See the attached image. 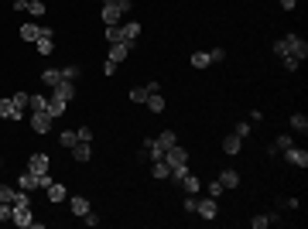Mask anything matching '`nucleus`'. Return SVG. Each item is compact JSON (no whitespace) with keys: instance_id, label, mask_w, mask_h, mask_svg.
I'll use <instances>...</instances> for the list:
<instances>
[{"instance_id":"obj_28","label":"nucleus","mask_w":308,"mask_h":229,"mask_svg":"<svg viewBox=\"0 0 308 229\" xmlns=\"http://www.w3.org/2000/svg\"><path fill=\"white\" fill-rule=\"evenodd\" d=\"M168 171H171V168H168V164H164V158H161V161H154V164H151V174H154L158 182H161V178H168Z\"/></svg>"},{"instance_id":"obj_39","label":"nucleus","mask_w":308,"mask_h":229,"mask_svg":"<svg viewBox=\"0 0 308 229\" xmlns=\"http://www.w3.org/2000/svg\"><path fill=\"white\" fill-rule=\"evenodd\" d=\"M281 65H285V72H295L298 65H301V62H298L295 55H285V58H281Z\"/></svg>"},{"instance_id":"obj_21","label":"nucleus","mask_w":308,"mask_h":229,"mask_svg":"<svg viewBox=\"0 0 308 229\" xmlns=\"http://www.w3.org/2000/svg\"><path fill=\"white\" fill-rule=\"evenodd\" d=\"M178 185H182V192H188V195H195L199 188H202V185H199V178H195V174H188V171H185V178Z\"/></svg>"},{"instance_id":"obj_8","label":"nucleus","mask_w":308,"mask_h":229,"mask_svg":"<svg viewBox=\"0 0 308 229\" xmlns=\"http://www.w3.org/2000/svg\"><path fill=\"white\" fill-rule=\"evenodd\" d=\"M285 158L291 161V164H298V168H308V150H298L295 144H291V147L285 150Z\"/></svg>"},{"instance_id":"obj_4","label":"nucleus","mask_w":308,"mask_h":229,"mask_svg":"<svg viewBox=\"0 0 308 229\" xmlns=\"http://www.w3.org/2000/svg\"><path fill=\"white\" fill-rule=\"evenodd\" d=\"M65 113H68V99H62V96L52 92V96H48V116L58 120V116H65Z\"/></svg>"},{"instance_id":"obj_22","label":"nucleus","mask_w":308,"mask_h":229,"mask_svg":"<svg viewBox=\"0 0 308 229\" xmlns=\"http://www.w3.org/2000/svg\"><path fill=\"white\" fill-rule=\"evenodd\" d=\"M209 65H212L209 52H192V69H209Z\"/></svg>"},{"instance_id":"obj_6","label":"nucleus","mask_w":308,"mask_h":229,"mask_svg":"<svg viewBox=\"0 0 308 229\" xmlns=\"http://www.w3.org/2000/svg\"><path fill=\"white\" fill-rule=\"evenodd\" d=\"M0 120H24V113L14 106V99H0Z\"/></svg>"},{"instance_id":"obj_41","label":"nucleus","mask_w":308,"mask_h":229,"mask_svg":"<svg viewBox=\"0 0 308 229\" xmlns=\"http://www.w3.org/2000/svg\"><path fill=\"white\" fill-rule=\"evenodd\" d=\"M28 11H31L34 17H41V14H45V4H41V0H28Z\"/></svg>"},{"instance_id":"obj_34","label":"nucleus","mask_w":308,"mask_h":229,"mask_svg":"<svg viewBox=\"0 0 308 229\" xmlns=\"http://www.w3.org/2000/svg\"><path fill=\"white\" fill-rule=\"evenodd\" d=\"M291 126L305 134V130H308V116H305V113H295V116H291Z\"/></svg>"},{"instance_id":"obj_12","label":"nucleus","mask_w":308,"mask_h":229,"mask_svg":"<svg viewBox=\"0 0 308 229\" xmlns=\"http://www.w3.org/2000/svg\"><path fill=\"white\" fill-rule=\"evenodd\" d=\"M154 144H158V147H161V154H164L168 147H175V144H178V137H175V130H161L158 137H154Z\"/></svg>"},{"instance_id":"obj_35","label":"nucleus","mask_w":308,"mask_h":229,"mask_svg":"<svg viewBox=\"0 0 308 229\" xmlns=\"http://www.w3.org/2000/svg\"><path fill=\"white\" fill-rule=\"evenodd\" d=\"M0 222H14V206L0 202Z\"/></svg>"},{"instance_id":"obj_20","label":"nucleus","mask_w":308,"mask_h":229,"mask_svg":"<svg viewBox=\"0 0 308 229\" xmlns=\"http://www.w3.org/2000/svg\"><path fill=\"white\" fill-rule=\"evenodd\" d=\"M219 185H223V188H236V185H240V174L233 171V168H226V171L219 174Z\"/></svg>"},{"instance_id":"obj_3","label":"nucleus","mask_w":308,"mask_h":229,"mask_svg":"<svg viewBox=\"0 0 308 229\" xmlns=\"http://www.w3.org/2000/svg\"><path fill=\"white\" fill-rule=\"evenodd\" d=\"M195 216L216 219V198H212V195H205V198H195Z\"/></svg>"},{"instance_id":"obj_44","label":"nucleus","mask_w":308,"mask_h":229,"mask_svg":"<svg viewBox=\"0 0 308 229\" xmlns=\"http://www.w3.org/2000/svg\"><path fill=\"white\" fill-rule=\"evenodd\" d=\"M205 192H209V195H212V198H219V195H223V192H226V188H223V185H219V178H216V182H212V185H209V188H205Z\"/></svg>"},{"instance_id":"obj_42","label":"nucleus","mask_w":308,"mask_h":229,"mask_svg":"<svg viewBox=\"0 0 308 229\" xmlns=\"http://www.w3.org/2000/svg\"><path fill=\"white\" fill-rule=\"evenodd\" d=\"M233 134H236V137H250V123H247V120H240Z\"/></svg>"},{"instance_id":"obj_19","label":"nucleus","mask_w":308,"mask_h":229,"mask_svg":"<svg viewBox=\"0 0 308 229\" xmlns=\"http://www.w3.org/2000/svg\"><path fill=\"white\" fill-rule=\"evenodd\" d=\"M17 188H21V192H34V188H38V178H34L31 171H24L21 178H17Z\"/></svg>"},{"instance_id":"obj_50","label":"nucleus","mask_w":308,"mask_h":229,"mask_svg":"<svg viewBox=\"0 0 308 229\" xmlns=\"http://www.w3.org/2000/svg\"><path fill=\"white\" fill-rule=\"evenodd\" d=\"M0 168H4V164H0Z\"/></svg>"},{"instance_id":"obj_26","label":"nucleus","mask_w":308,"mask_h":229,"mask_svg":"<svg viewBox=\"0 0 308 229\" xmlns=\"http://www.w3.org/2000/svg\"><path fill=\"white\" fill-rule=\"evenodd\" d=\"M38 31H41V24H24L21 38H24V41H38Z\"/></svg>"},{"instance_id":"obj_10","label":"nucleus","mask_w":308,"mask_h":229,"mask_svg":"<svg viewBox=\"0 0 308 229\" xmlns=\"http://www.w3.org/2000/svg\"><path fill=\"white\" fill-rule=\"evenodd\" d=\"M52 92H55V96H62V99H68V103H72V99H76V82H58V86H52Z\"/></svg>"},{"instance_id":"obj_45","label":"nucleus","mask_w":308,"mask_h":229,"mask_svg":"<svg viewBox=\"0 0 308 229\" xmlns=\"http://www.w3.org/2000/svg\"><path fill=\"white\" fill-rule=\"evenodd\" d=\"M82 222H86V226H100V216H96V212H92V209H89V212L82 216Z\"/></svg>"},{"instance_id":"obj_40","label":"nucleus","mask_w":308,"mask_h":229,"mask_svg":"<svg viewBox=\"0 0 308 229\" xmlns=\"http://www.w3.org/2000/svg\"><path fill=\"white\" fill-rule=\"evenodd\" d=\"M34 110H48V96H31V113Z\"/></svg>"},{"instance_id":"obj_27","label":"nucleus","mask_w":308,"mask_h":229,"mask_svg":"<svg viewBox=\"0 0 308 229\" xmlns=\"http://www.w3.org/2000/svg\"><path fill=\"white\" fill-rule=\"evenodd\" d=\"M34 219H31V209H24V212H14V226H21V229H28Z\"/></svg>"},{"instance_id":"obj_15","label":"nucleus","mask_w":308,"mask_h":229,"mask_svg":"<svg viewBox=\"0 0 308 229\" xmlns=\"http://www.w3.org/2000/svg\"><path fill=\"white\" fill-rule=\"evenodd\" d=\"M127 55H130V45H127V41H116V45H110V62H116V65H120Z\"/></svg>"},{"instance_id":"obj_43","label":"nucleus","mask_w":308,"mask_h":229,"mask_svg":"<svg viewBox=\"0 0 308 229\" xmlns=\"http://www.w3.org/2000/svg\"><path fill=\"white\" fill-rule=\"evenodd\" d=\"M76 137H79L82 144H89V140H92V130H89V126H79V130H76Z\"/></svg>"},{"instance_id":"obj_30","label":"nucleus","mask_w":308,"mask_h":229,"mask_svg":"<svg viewBox=\"0 0 308 229\" xmlns=\"http://www.w3.org/2000/svg\"><path fill=\"white\" fill-rule=\"evenodd\" d=\"M106 41H110V45L124 41V35H120V24H106Z\"/></svg>"},{"instance_id":"obj_17","label":"nucleus","mask_w":308,"mask_h":229,"mask_svg":"<svg viewBox=\"0 0 308 229\" xmlns=\"http://www.w3.org/2000/svg\"><path fill=\"white\" fill-rule=\"evenodd\" d=\"M124 11L120 7H110V4H103V24H120Z\"/></svg>"},{"instance_id":"obj_14","label":"nucleus","mask_w":308,"mask_h":229,"mask_svg":"<svg viewBox=\"0 0 308 229\" xmlns=\"http://www.w3.org/2000/svg\"><path fill=\"white\" fill-rule=\"evenodd\" d=\"M68 150H72V161H76V164H86V161L92 158L89 144H82V140H79V144H76V147H68Z\"/></svg>"},{"instance_id":"obj_48","label":"nucleus","mask_w":308,"mask_h":229,"mask_svg":"<svg viewBox=\"0 0 308 229\" xmlns=\"http://www.w3.org/2000/svg\"><path fill=\"white\" fill-rule=\"evenodd\" d=\"M295 4H298V0H281V7H285V11H291Z\"/></svg>"},{"instance_id":"obj_9","label":"nucleus","mask_w":308,"mask_h":229,"mask_svg":"<svg viewBox=\"0 0 308 229\" xmlns=\"http://www.w3.org/2000/svg\"><path fill=\"white\" fill-rule=\"evenodd\" d=\"M68 209H72V216H79V219H82V216H86V212H89L92 206H89V198L76 195V198H68Z\"/></svg>"},{"instance_id":"obj_31","label":"nucleus","mask_w":308,"mask_h":229,"mask_svg":"<svg viewBox=\"0 0 308 229\" xmlns=\"http://www.w3.org/2000/svg\"><path fill=\"white\" fill-rule=\"evenodd\" d=\"M11 99H14V106H17L21 113H24V110H28V106H31V96H28V92H14Z\"/></svg>"},{"instance_id":"obj_49","label":"nucleus","mask_w":308,"mask_h":229,"mask_svg":"<svg viewBox=\"0 0 308 229\" xmlns=\"http://www.w3.org/2000/svg\"><path fill=\"white\" fill-rule=\"evenodd\" d=\"M103 4H110V7H116V4H120V0H103Z\"/></svg>"},{"instance_id":"obj_7","label":"nucleus","mask_w":308,"mask_h":229,"mask_svg":"<svg viewBox=\"0 0 308 229\" xmlns=\"http://www.w3.org/2000/svg\"><path fill=\"white\" fill-rule=\"evenodd\" d=\"M45 192H48V202H52V206H58V202H65V198H68L65 185H58V182H52V185L45 188Z\"/></svg>"},{"instance_id":"obj_16","label":"nucleus","mask_w":308,"mask_h":229,"mask_svg":"<svg viewBox=\"0 0 308 229\" xmlns=\"http://www.w3.org/2000/svg\"><path fill=\"white\" fill-rule=\"evenodd\" d=\"M240 147H243V137H236V134H229V137H223V154H240Z\"/></svg>"},{"instance_id":"obj_37","label":"nucleus","mask_w":308,"mask_h":229,"mask_svg":"<svg viewBox=\"0 0 308 229\" xmlns=\"http://www.w3.org/2000/svg\"><path fill=\"white\" fill-rule=\"evenodd\" d=\"M14 195H17V188H7V185H0V202H7V206H11Z\"/></svg>"},{"instance_id":"obj_5","label":"nucleus","mask_w":308,"mask_h":229,"mask_svg":"<svg viewBox=\"0 0 308 229\" xmlns=\"http://www.w3.org/2000/svg\"><path fill=\"white\" fill-rule=\"evenodd\" d=\"M164 164H168V168H171V164H188V150L178 147V144L168 147V150H164Z\"/></svg>"},{"instance_id":"obj_13","label":"nucleus","mask_w":308,"mask_h":229,"mask_svg":"<svg viewBox=\"0 0 308 229\" xmlns=\"http://www.w3.org/2000/svg\"><path fill=\"white\" fill-rule=\"evenodd\" d=\"M28 171H31V174L48 171V154H31V161H28Z\"/></svg>"},{"instance_id":"obj_24","label":"nucleus","mask_w":308,"mask_h":229,"mask_svg":"<svg viewBox=\"0 0 308 229\" xmlns=\"http://www.w3.org/2000/svg\"><path fill=\"white\" fill-rule=\"evenodd\" d=\"M58 144H62V147H76V144H79L76 130H62V134H58Z\"/></svg>"},{"instance_id":"obj_23","label":"nucleus","mask_w":308,"mask_h":229,"mask_svg":"<svg viewBox=\"0 0 308 229\" xmlns=\"http://www.w3.org/2000/svg\"><path fill=\"white\" fill-rule=\"evenodd\" d=\"M291 144H295V140H291V134H281V137H274V144H271V154H274V150H288Z\"/></svg>"},{"instance_id":"obj_29","label":"nucleus","mask_w":308,"mask_h":229,"mask_svg":"<svg viewBox=\"0 0 308 229\" xmlns=\"http://www.w3.org/2000/svg\"><path fill=\"white\" fill-rule=\"evenodd\" d=\"M34 45H38V55H52V48H55V38H38Z\"/></svg>"},{"instance_id":"obj_11","label":"nucleus","mask_w":308,"mask_h":229,"mask_svg":"<svg viewBox=\"0 0 308 229\" xmlns=\"http://www.w3.org/2000/svg\"><path fill=\"white\" fill-rule=\"evenodd\" d=\"M120 35H124V41H127V45H134L137 38H140V24H137V21L120 24Z\"/></svg>"},{"instance_id":"obj_38","label":"nucleus","mask_w":308,"mask_h":229,"mask_svg":"<svg viewBox=\"0 0 308 229\" xmlns=\"http://www.w3.org/2000/svg\"><path fill=\"white\" fill-rule=\"evenodd\" d=\"M274 55H277V58L288 55V38H277V41H274Z\"/></svg>"},{"instance_id":"obj_1","label":"nucleus","mask_w":308,"mask_h":229,"mask_svg":"<svg viewBox=\"0 0 308 229\" xmlns=\"http://www.w3.org/2000/svg\"><path fill=\"white\" fill-rule=\"evenodd\" d=\"M285 38H288V55H295L298 62H305L308 58V41L298 38V35H285Z\"/></svg>"},{"instance_id":"obj_32","label":"nucleus","mask_w":308,"mask_h":229,"mask_svg":"<svg viewBox=\"0 0 308 229\" xmlns=\"http://www.w3.org/2000/svg\"><path fill=\"white\" fill-rule=\"evenodd\" d=\"M148 96H151V92H148V86H134V89H130V99H134V103H144Z\"/></svg>"},{"instance_id":"obj_46","label":"nucleus","mask_w":308,"mask_h":229,"mask_svg":"<svg viewBox=\"0 0 308 229\" xmlns=\"http://www.w3.org/2000/svg\"><path fill=\"white\" fill-rule=\"evenodd\" d=\"M209 58H212V62H223V58H226V52H223V48H212V52H209Z\"/></svg>"},{"instance_id":"obj_25","label":"nucleus","mask_w":308,"mask_h":229,"mask_svg":"<svg viewBox=\"0 0 308 229\" xmlns=\"http://www.w3.org/2000/svg\"><path fill=\"white\" fill-rule=\"evenodd\" d=\"M41 82H45V86H58V82H62V72L58 69H45L41 72Z\"/></svg>"},{"instance_id":"obj_36","label":"nucleus","mask_w":308,"mask_h":229,"mask_svg":"<svg viewBox=\"0 0 308 229\" xmlns=\"http://www.w3.org/2000/svg\"><path fill=\"white\" fill-rule=\"evenodd\" d=\"M271 222H274L271 216H253V219H250V226H253V229H267Z\"/></svg>"},{"instance_id":"obj_18","label":"nucleus","mask_w":308,"mask_h":229,"mask_svg":"<svg viewBox=\"0 0 308 229\" xmlns=\"http://www.w3.org/2000/svg\"><path fill=\"white\" fill-rule=\"evenodd\" d=\"M144 106H148L151 113H164V96L161 92H151L148 99H144Z\"/></svg>"},{"instance_id":"obj_47","label":"nucleus","mask_w":308,"mask_h":229,"mask_svg":"<svg viewBox=\"0 0 308 229\" xmlns=\"http://www.w3.org/2000/svg\"><path fill=\"white\" fill-rule=\"evenodd\" d=\"M103 72H106V75H113V72H116V62H110V58H106V62H103Z\"/></svg>"},{"instance_id":"obj_33","label":"nucleus","mask_w":308,"mask_h":229,"mask_svg":"<svg viewBox=\"0 0 308 229\" xmlns=\"http://www.w3.org/2000/svg\"><path fill=\"white\" fill-rule=\"evenodd\" d=\"M58 72H62V79H65V82L79 79V65H65V69H58Z\"/></svg>"},{"instance_id":"obj_2","label":"nucleus","mask_w":308,"mask_h":229,"mask_svg":"<svg viewBox=\"0 0 308 229\" xmlns=\"http://www.w3.org/2000/svg\"><path fill=\"white\" fill-rule=\"evenodd\" d=\"M31 130L34 134H48V130H52V116H48V110H34L31 113Z\"/></svg>"}]
</instances>
